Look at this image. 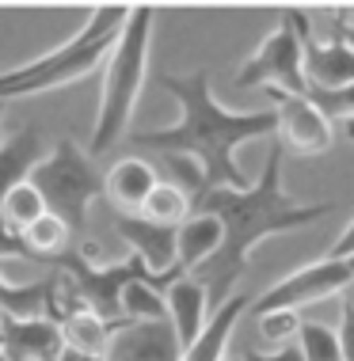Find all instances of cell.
<instances>
[{"mask_svg": "<svg viewBox=\"0 0 354 361\" xmlns=\"http://www.w3.org/2000/svg\"><path fill=\"white\" fill-rule=\"evenodd\" d=\"M160 87L179 103V118L172 126H160V130L134 133V149H145L153 156H191L202 168L206 194L248 190L255 179H248L236 152L248 141L278 133L274 106L271 111H229V106H221L210 87V69L164 73Z\"/></svg>", "mask_w": 354, "mask_h": 361, "instance_id": "6da1fadb", "label": "cell"}, {"mask_svg": "<svg viewBox=\"0 0 354 361\" xmlns=\"http://www.w3.org/2000/svg\"><path fill=\"white\" fill-rule=\"evenodd\" d=\"M282 160H286L282 145H271L259 179H255L248 190H213L194 206V209H206V213H218L221 224H225L221 251L194 270V278L206 286V293H210L213 312H218L229 297H236L232 293L236 281L248 274L252 255L263 240L282 236V232H297L312 221H324L336 209L331 202H309V206L293 202L286 194V187H282Z\"/></svg>", "mask_w": 354, "mask_h": 361, "instance_id": "7a4b0ae2", "label": "cell"}, {"mask_svg": "<svg viewBox=\"0 0 354 361\" xmlns=\"http://www.w3.org/2000/svg\"><path fill=\"white\" fill-rule=\"evenodd\" d=\"M126 19H130V4L92 8V16L84 19V27L76 35H69L61 46H54V50H46V54L31 57V61L16 65V69L0 73V103L23 99V95L57 92V87L84 80L88 73H95L107 57H111Z\"/></svg>", "mask_w": 354, "mask_h": 361, "instance_id": "3957f363", "label": "cell"}, {"mask_svg": "<svg viewBox=\"0 0 354 361\" xmlns=\"http://www.w3.org/2000/svg\"><path fill=\"white\" fill-rule=\"evenodd\" d=\"M153 19H156V12L149 4H130V19H126L111 57L103 61L100 111H95L92 141H88V152L92 156H100L114 141H122L134 114H137V103H141V92H145V76H149Z\"/></svg>", "mask_w": 354, "mask_h": 361, "instance_id": "277c9868", "label": "cell"}, {"mask_svg": "<svg viewBox=\"0 0 354 361\" xmlns=\"http://www.w3.org/2000/svg\"><path fill=\"white\" fill-rule=\"evenodd\" d=\"M31 183L42 194L46 209L81 236L88 224V206L103 194V171L95 168L92 152L81 149L73 137L54 141L46 160L31 171Z\"/></svg>", "mask_w": 354, "mask_h": 361, "instance_id": "5b68a950", "label": "cell"}, {"mask_svg": "<svg viewBox=\"0 0 354 361\" xmlns=\"http://www.w3.org/2000/svg\"><path fill=\"white\" fill-rule=\"evenodd\" d=\"M232 87H263L278 95H309L305 76V38L297 27V12H282L278 27L244 57V65L232 76Z\"/></svg>", "mask_w": 354, "mask_h": 361, "instance_id": "8992f818", "label": "cell"}, {"mask_svg": "<svg viewBox=\"0 0 354 361\" xmlns=\"http://www.w3.org/2000/svg\"><path fill=\"white\" fill-rule=\"evenodd\" d=\"M354 281V262L350 259H336V255H324V259H312L305 267L290 270L286 278H278L274 286L259 297L255 312H267V308H309V305H320V300H331V297H343L347 286Z\"/></svg>", "mask_w": 354, "mask_h": 361, "instance_id": "52a82bcc", "label": "cell"}, {"mask_svg": "<svg viewBox=\"0 0 354 361\" xmlns=\"http://www.w3.org/2000/svg\"><path fill=\"white\" fill-rule=\"evenodd\" d=\"M274 99V114H278V145L282 152L293 156H324L336 145V122L320 111L309 95H278L271 92Z\"/></svg>", "mask_w": 354, "mask_h": 361, "instance_id": "ba28073f", "label": "cell"}, {"mask_svg": "<svg viewBox=\"0 0 354 361\" xmlns=\"http://www.w3.org/2000/svg\"><path fill=\"white\" fill-rule=\"evenodd\" d=\"M114 232L118 240L130 247L145 267L160 278V289L179 274V228H164V224L145 221L141 213H114Z\"/></svg>", "mask_w": 354, "mask_h": 361, "instance_id": "9c48e42d", "label": "cell"}, {"mask_svg": "<svg viewBox=\"0 0 354 361\" xmlns=\"http://www.w3.org/2000/svg\"><path fill=\"white\" fill-rule=\"evenodd\" d=\"M297 27L305 38V76H309V92H339L354 84V42L350 38H320L312 35L309 16L297 12Z\"/></svg>", "mask_w": 354, "mask_h": 361, "instance_id": "30bf717a", "label": "cell"}, {"mask_svg": "<svg viewBox=\"0 0 354 361\" xmlns=\"http://www.w3.org/2000/svg\"><path fill=\"white\" fill-rule=\"evenodd\" d=\"M107 361H183V343L168 319L153 324H118Z\"/></svg>", "mask_w": 354, "mask_h": 361, "instance_id": "8fae6325", "label": "cell"}, {"mask_svg": "<svg viewBox=\"0 0 354 361\" xmlns=\"http://www.w3.org/2000/svg\"><path fill=\"white\" fill-rule=\"evenodd\" d=\"M0 350L12 361H54L65 350L61 324L54 316H0Z\"/></svg>", "mask_w": 354, "mask_h": 361, "instance_id": "7c38bea8", "label": "cell"}, {"mask_svg": "<svg viewBox=\"0 0 354 361\" xmlns=\"http://www.w3.org/2000/svg\"><path fill=\"white\" fill-rule=\"evenodd\" d=\"M164 305H168V324L175 327L183 350L194 343V338L206 331L213 316V305H210V293L194 274H175L168 286H164Z\"/></svg>", "mask_w": 354, "mask_h": 361, "instance_id": "4fadbf2b", "label": "cell"}, {"mask_svg": "<svg viewBox=\"0 0 354 361\" xmlns=\"http://www.w3.org/2000/svg\"><path fill=\"white\" fill-rule=\"evenodd\" d=\"M156 168L141 156H126L118 160L111 171L103 175V198L111 202L118 213H141V206L149 202V194L156 190Z\"/></svg>", "mask_w": 354, "mask_h": 361, "instance_id": "5bb4252c", "label": "cell"}, {"mask_svg": "<svg viewBox=\"0 0 354 361\" xmlns=\"http://www.w3.org/2000/svg\"><path fill=\"white\" fill-rule=\"evenodd\" d=\"M50 149L54 145L38 130H19L12 137H4V145H0V209H4V198L19 187V183L31 179V171L46 160Z\"/></svg>", "mask_w": 354, "mask_h": 361, "instance_id": "9a60e30c", "label": "cell"}, {"mask_svg": "<svg viewBox=\"0 0 354 361\" xmlns=\"http://www.w3.org/2000/svg\"><path fill=\"white\" fill-rule=\"evenodd\" d=\"M179 274H194L202 262H210L213 255L221 251L225 243V224L218 213H206V209H194L191 217L179 224Z\"/></svg>", "mask_w": 354, "mask_h": 361, "instance_id": "2e32d148", "label": "cell"}, {"mask_svg": "<svg viewBox=\"0 0 354 361\" xmlns=\"http://www.w3.org/2000/svg\"><path fill=\"white\" fill-rule=\"evenodd\" d=\"M252 308V297H229L225 305L210 316V324L191 346L183 350V361H225L229 357V343H232V331L240 324V316Z\"/></svg>", "mask_w": 354, "mask_h": 361, "instance_id": "e0dca14e", "label": "cell"}, {"mask_svg": "<svg viewBox=\"0 0 354 361\" xmlns=\"http://www.w3.org/2000/svg\"><path fill=\"white\" fill-rule=\"evenodd\" d=\"M61 335H65V346H76V350H84V354H100L107 357V350H111V338H114V331L118 324H111V319H103L100 312H92V308H73V312H65L61 319Z\"/></svg>", "mask_w": 354, "mask_h": 361, "instance_id": "ac0fdd59", "label": "cell"}, {"mask_svg": "<svg viewBox=\"0 0 354 361\" xmlns=\"http://www.w3.org/2000/svg\"><path fill=\"white\" fill-rule=\"evenodd\" d=\"M23 243H27V255L31 259H42V262H50V267H57V262L76 247V232L69 228L61 217L46 213V217H38L31 228L23 232Z\"/></svg>", "mask_w": 354, "mask_h": 361, "instance_id": "d6986e66", "label": "cell"}, {"mask_svg": "<svg viewBox=\"0 0 354 361\" xmlns=\"http://www.w3.org/2000/svg\"><path fill=\"white\" fill-rule=\"evenodd\" d=\"M54 300V278L42 281H27L16 286L0 274V316H16V319H31V316H46Z\"/></svg>", "mask_w": 354, "mask_h": 361, "instance_id": "ffe728a7", "label": "cell"}, {"mask_svg": "<svg viewBox=\"0 0 354 361\" xmlns=\"http://www.w3.org/2000/svg\"><path fill=\"white\" fill-rule=\"evenodd\" d=\"M46 213H50V209H46L42 194H38V187L27 179V183H19V187L4 198V209H0V228L23 236V232L31 228L38 217H46Z\"/></svg>", "mask_w": 354, "mask_h": 361, "instance_id": "44dd1931", "label": "cell"}, {"mask_svg": "<svg viewBox=\"0 0 354 361\" xmlns=\"http://www.w3.org/2000/svg\"><path fill=\"white\" fill-rule=\"evenodd\" d=\"M191 213H194V202L187 198L175 183H168V179L156 183V190L149 194V202L141 206V217L153 221V224H164V228H179Z\"/></svg>", "mask_w": 354, "mask_h": 361, "instance_id": "7402d4cb", "label": "cell"}, {"mask_svg": "<svg viewBox=\"0 0 354 361\" xmlns=\"http://www.w3.org/2000/svg\"><path fill=\"white\" fill-rule=\"evenodd\" d=\"M122 319L126 324H153V319H168L164 305V289L156 281H130L122 289Z\"/></svg>", "mask_w": 354, "mask_h": 361, "instance_id": "603a6c76", "label": "cell"}, {"mask_svg": "<svg viewBox=\"0 0 354 361\" xmlns=\"http://www.w3.org/2000/svg\"><path fill=\"white\" fill-rule=\"evenodd\" d=\"M305 319L293 308H267L255 312V335H259L263 350H282V346H297Z\"/></svg>", "mask_w": 354, "mask_h": 361, "instance_id": "cb8c5ba5", "label": "cell"}, {"mask_svg": "<svg viewBox=\"0 0 354 361\" xmlns=\"http://www.w3.org/2000/svg\"><path fill=\"white\" fill-rule=\"evenodd\" d=\"M297 346H301L305 361H343L339 331L328 327V324H305L301 335H297Z\"/></svg>", "mask_w": 354, "mask_h": 361, "instance_id": "d4e9b609", "label": "cell"}, {"mask_svg": "<svg viewBox=\"0 0 354 361\" xmlns=\"http://www.w3.org/2000/svg\"><path fill=\"white\" fill-rule=\"evenodd\" d=\"M339 350H343V361H354V312L347 305H339Z\"/></svg>", "mask_w": 354, "mask_h": 361, "instance_id": "484cf974", "label": "cell"}, {"mask_svg": "<svg viewBox=\"0 0 354 361\" xmlns=\"http://www.w3.org/2000/svg\"><path fill=\"white\" fill-rule=\"evenodd\" d=\"M244 361H305L301 346H282V350H248Z\"/></svg>", "mask_w": 354, "mask_h": 361, "instance_id": "4316f807", "label": "cell"}, {"mask_svg": "<svg viewBox=\"0 0 354 361\" xmlns=\"http://www.w3.org/2000/svg\"><path fill=\"white\" fill-rule=\"evenodd\" d=\"M328 255H336V259H350V255H354V217L347 221V228L336 236V243H331Z\"/></svg>", "mask_w": 354, "mask_h": 361, "instance_id": "83f0119b", "label": "cell"}, {"mask_svg": "<svg viewBox=\"0 0 354 361\" xmlns=\"http://www.w3.org/2000/svg\"><path fill=\"white\" fill-rule=\"evenodd\" d=\"M54 361H107V357H100V354H84V350H76V346H65Z\"/></svg>", "mask_w": 354, "mask_h": 361, "instance_id": "f1b7e54d", "label": "cell"}, {"mask_svg": "<svg viewBox=\"0 0 354 361\" xmlns=\"http://www.w3.org/2000/svg\"><path fill=\"white\" fill-rule=\"evenodd\" d=\"M343 305H347V308L354 312V281H350V286H347V293H343Z\"/></svg>", "mask_w": 354, "mask_h": 361, "instance_id": "f546056e", "label": "cell"}, {"mask_svg": "<svg viewBox=\"0 0 354 361\" xmlns=\"http://www.w3.org/2000/svg\"><path fill=\"white\" fill-rule=\"evenodd\" d=\"M4 114H8V103H0V145H4Z\"/></svg>", "mask_w": 354, "mask_h": 361, "instance_id": "4dcf8cb0", "label": "cell"}, {"mask_svg": "<svg viewBox=\"0 0 354 361\" xmlns=\"http://www.w3.org/2000/svg\"><path fill=\"white\" fill-rule=\"evenodd\" d=\"M0 361H12V357H8V354H4V350H0Z\"/></svg>", "mask_w": 354, "mask_h": 361, "instance_id": "1f68e13d", "label": "cell"}, {"mask_svg": "<svg viewBox=\"0 0 354 361\" xmlns=\"http://www.w3.org/2000/svg\"><path fill=\"white\" fill-rule=\"evenodd\" d=\"M225 361H244V357H225Z\"/></svg>", "mask_w": 354, "mask_h": 361, "instance_id": "d6a6232c", "label": "cell"}, {"mask_svg": "<svg viewBox=\"0 0 354 361\" xmlns=\"http://www.w3.org/2000/svg\"><path fill=\"white\" fill-rule=\"evenodd\" d=\"M350 262H354V255H350Z\"/></svg>", "mask_w": 354, "mask_h": 361, "instance_id": "836d02e7", "label": "cell"}]
</instances>
